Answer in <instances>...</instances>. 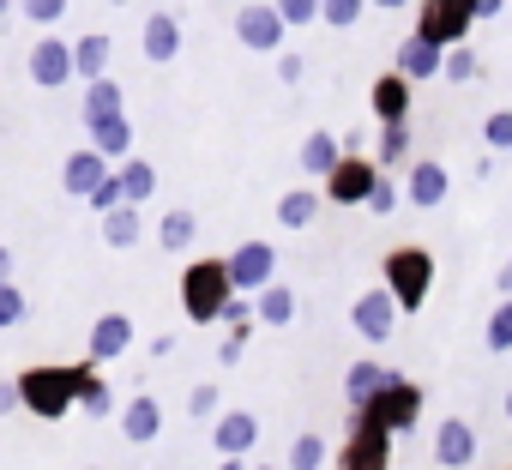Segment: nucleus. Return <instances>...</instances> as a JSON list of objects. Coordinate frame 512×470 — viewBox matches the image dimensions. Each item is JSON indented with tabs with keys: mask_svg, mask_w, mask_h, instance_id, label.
Wrapping results in <instances>:
<instances>
[{
	"mask_svg": "<svg viewBox=\"0 0 512 470\" xmlns=\"http://www.w3.org/2000/svg\"><path fill=\"white\" fill-rule=\"evenodd\" d=\"M127 350H133V320L127 314H97V326H91V362H115Z\"/></svg>",
	"mask_w": 512,
	"mask_h": 470,
	"instance_id": "6ab92c4d",
	"label": "nucleus"
},
{
	"mask_svg": "<svg viewBox=\"0 0 512 470\" xmlns=\"http://www.w3.org/2000/svg\"><path fill=\"white\" fill-rule=\"evenodd\" d=\"M398 374H392V362H350V374H344V404L350 410H362L380 386H392Z\"/></svg>",
	"mask_w": 512,
	"mask_h": 470,
	"instance_id": "412c9836",
	"label": "nucleus"
},
{
	"mask_svg": "<svg viewBox=\"0 0 512 470\" xmlns=\"http://www.w3.org/2000/svg\"><path fill=\"white\" fill-rule=\"evenodd\" d=\"M356 416L380 422V428H386V434L398 440V434H410V428H416V416H422V386L398 374V380H392V386H380V392H374V398H368V404H362Z\"/></svg>",
	"mask_w": 512,
	"mask_h": 470,
	"instance_id": "20e7f679",
	"label": "nucleus"
},
{
	"mask_svg": "<svg viewBox=\"0 0 512 470\" xmlns=\"http://www.w3.org/2000/svg\"><path fill=\"white\" fill-rule=\"evenodd\" d=\"M338 157H344V145H338L332 133H308V139H302V151H296V169L320 181V175H326V169H332Z\"/></svg>",
	"mask_w": 512,
	"mask_h": 470,
	"instance_id": "bb28decb",
	"label": "nucleus"
},
{
	"mask_svg": "<svg viewBox=\"0 0 512 470\" xmlns=\"http://www.w3.org/2000/svg\"><path fill=\"white\" fill-rule=\"evenodd\" d=\"M109 55H115L109 31H85V37L73 43V79H97V73H109Z\"/></svg>",
	"mask_w": 512,
	"mask_h": 470,
	"instance_id": "b1692460",
	"label": "nucleus"
},
{
	"mask_svg": "<svg viewBox=\"0 0 512 470\" xmlns=\"http://www.w3.org/2000/svg\"><path fill=\"white\" fill-rule=\"evenodd\" d=\"M139 49H145V61H175L181 55V19L175 13H151L145 19V31H139Z\"/></svg>",
	"mask_w": 512,
	"mask_h": 470,
	"instance_id": "f3484780",
	"label": "nucleus"
},
{
	"mask_svg": "<svg viewBox=\"0 0 512 470\" xmlns=\"http://www.w3.org/2000/svg\"><path fill=\"white\" fill-rule=\"evenodd\" d=\"M103 175H109V157H103V151H91V145H85V151H73V157L61 163V187H67L73 199H85Z\"/></svg>",
	"mask_w": 512,
	"mask_h": 470,
	"instance_id": "aec40b11",
	"label": "nucleus"
},
{
	"mask_svg": "<svg viewBox=\"0 0 512 470\" xmlns=\"http://www.w3.org/2000/svg\"><path fill=\"white\" fill-rule=\"evenodd\" d=\"M235 37H241V49L278 55V49H284V37H290V25L278 19L272 0H253V7H241V13H235Z\"/></svg>",
	"mask_w": 512,
	"mask_h": 470,
	"instance_id": "1a4fd4ad",
	"label": "nucleus"
},
{
	"mask_svg": "<svg viewBox=\"0 0 512 470\" xmlns=\"http://www.w3.org/2000/svg\"><path fill=\"white\" fill-rule=\"evenodd\" d=\"M115 416H121V434H127L133 446H151V440L163 434V404H157L151 392H139L133 404H121Z\"/></svg>",
	"mask_w": 512,
	"mask_h": 470,
	"instance_id": "dca6fc26",
	"label": "nucleus"
},
{
	"mask_svg": "<svg viewBox=\"0 0 512 470\" xmlns=\"http://www.w3.org/2000/svg\"><path fill=\"white\" fill-rule=\"evenodd\" d=\"M19 13H25L31 25H61V19H67V0H19Z\"/></svg>",
	"mask_w": 512,
	"mask_h": 470,
	"instance_id": "a19ab883",
	"label": "nucleus"
},
{
	"mask_svg": "<svg viewBox=\"0 0 512 470\" xmlns=\"http://www.w3.org/2000/svg\"><path fill=\"white\" fill-rule=\"evenodd\" d=\"M500 296H512V260L500 266Z\"/></svg>",
	"mask_w": 512,
	"mask_h": 470,
	"instance_id": "09e8293b",
	"label": "nucleus"
},
{
	"mask_svg": "<svg viewBox=\"0 0 512 470\" xmlns=\"http://www.w3.org/2000/svg\"><path fill=\"white\" fill-rule=\"evenodd\" d=\"M482 139H488L494 157H512V109H494V115L482 121Z\"/></svg>",
	"mask_w": 512,
	"mask_h": 470,
	"instance_id": "e433bc0d",
	"label": "nucleus"
},
{
	"mask_svg": "<svg viewBox=\"0 0 512 470\" xmlns=\"http://www.w3.org/2000/svg\"><path fill=\"white\" fill-rule=\"evenodd\" d=\"M398 320H404V308L392 302V290L380 284V290H368L362 302H356V314H350V326L368 338V344H386L392 332H398Z\"/></svg>",
	"mask_w": 512,
	"mask_h": 470,
	"instance_id": "9b49d317",
	"label": "nucleus"
},
{
	"mask_svg": "<svg viewBox=\"0 0 512 470\" xmlns=\"http://www.w3.org/2000/svg\"><path fill=\"white\" fill-rule=\"evenodd\" d=\"M302 73H308V61H302V55H290V49H278V79H284V85H296Z\"/></svg>",
	"mask_w": 512,
	"mask_h": 470,
	"instance_id": "c03bdc74",
	"label": "nucleus"
},
{
	"mask_svg": "<svg viewBox=\"0 0 512 470\" xmlns=\"http://www.w3.org/2000/svg\"><path fill=\"white\" fill-rule=\"evenodd\" d=\"M217 470H247V458H229V452H223V464H217Z\"/></svg>",
	"mask_w": 512,
	"mask_h": 470,
	"instance_id": "8fccbe9b",
	"label": "nucleus"
},
{
	"mask_svg": "<svg viewBox=\"0 0 512 470\" xmlns=\"http://www.w3.org/2000/svg\"><path fill=\"white\" fill-rule=\"evenodd\" d=\"M470 25H476V0H422V7H416V37L434 43V49L464 43Z\"/></svg>",
	"mask_w": 512,
	"mask_h": 470,
	"instance_id": "39448f33",
	"label": "nucleus"
},
{
	"mask_svg": "<svg viewBox=\"0 0 512 470\" xmlns=\"http://www.w3.org/2000/svg\"><path fill=\"white\" fill-rule=\"evenodd\" d=\"M91 470H103V464H91Z\"/></svg>",
	"mask_w": 512,
	"mask_h": 470,
	"instance_id": "4d7b16f0",
	"label": "nucleus"
},
{
	"mask_svg": "<svg viewBox=\"0 0 512 470\" xmlns=\"http://www.w3.org/2000/svg\"><path fill=\"white\" fill-rule=\"evenodd\" d=\"M434 458H440V470H470L476 464V428L464 416H446L434 428Z\"/></svg>",
	"mask_w": 512,
	"mask_h": 470,
	"instance_id": "f8f14e48",
	"label": "nucleus"
},
{
	"mask_svg": "<svg viewBox=\"0 0 512 470\" xmlns=\"http://www.w3.org/2000/svg\"><path fill=\"white\" fill-rule=\"evenodd\" d=\"M368 103H374L380 121H404V115H410V79H404V73H380L374 91H368Z\"/></svg>",
	"mask_w": 512,
	"mask_h": 470,
	"instance_id": "4be33fe9",
	"label": "nucleus"
},
{
	"mask_svg": "<svg viewBox=\"0 0 512 470\" xmlns=\"http://www.w3.org/2000/svg\"><path fill=\"white\" fill-rule=\"evenodd\" d=\"M380 272H386V290H392V302L404 308V314H416L422 302H428V290H434V254L428 248H392L386 260H380Z\"/></svg>",
	"mask_w": 512,
	"mask_h": 470,
	"instance_id": "7ed1b4c3",
	"label": "nucleus"
},
{
	"mask_svg": "<svg viewBox=\"0 0 512 470\" xmlns=\"http://www.w3.org/2000/svg\"><path fill=\"white\" fill-rule=\"evenodd\" d=\"M247 470H278V464H247Z\"/></svg>",
	"mask_w": 512,
	"mask_h": 470,
	"instance_id": "864d4df0",
	"label": "nucleus"
},
{
	"mask_svg": "<svg viewBox=\"0 0 512 470\" xmlns=\"http://www.w3.org/2000/svg\"><path fill=\"white\" fill-rule=\"evenodd\" d=\"M217 398H223V392H217L211 380H205V386H193V392H187V416H193V422H205V416H217Z\"/></svg>",
	"mask_w": 512,
	"mask_h": 470,
	"instance_id": "37998d69",
	"label": "nucleus"
},
{
	"mask_svg": "<svg viewBox=\"0 0 512 470\" xmlns=\"http://www.w3.org/2000/svg\"><path fill=\"white\" fill-rule=\"evenodd\" d=\"M25 67H31V85L61 91V85H73V43H61V37H37L31 55H25Z\"/></svg>",
	"mask_w": 512,
	"mask_h": 470,
	"instance_id": "9d476101",
	"label": "nucleus"
},
{
	"mask_svg": "<svg viewBox=\"0 0 512 470\" xmlns=\"http://www.w3.org/2000/svg\"><path fill=\"white\" fill-rule=\"evenodd\" d=\"M109 7H127V0H109Z\"/></svg>",
	"mask_w": 512,
	"mask_h": 470,
	"instance_id": "6e6d98bb",
	"label": "nucleus"
},
{
	"mask_svg": "<svg viewBox=\"0 0 512 470\" xmlns=\"http://www.w3.org/2000/svg\"><path fill=\"white\" fill-rule=\"evenodd\" d=\"M211 440H217V452H229V458H247L253 446H260V416H253V410H217V428H211Z\"/></svg>",
	"mask_w": 512,
	"mask_h": 470,
	"instance_id": "ddd939ff",
	"label": "nucleus"
},
{
	"mask_svg": "<svg viewBox=\"0 0 512 470\" xmlns=\"http://www.w3.org/2000/svg\"><path fill=\"white\" fill-rule=\"evenodd\" d=\"M374 175H380V163H374V157L344 151V157L320 175V181H326V187H320V199H326V205H362V199H368V187H374Z\"/></svg>",
	"mask_w": 512,
	"mask_h": 470,
	"instance_id": "0eeeda50",
	"label": "nucleus"
},
{
	"mask_svg": "<svg viewBox=\"0 0 512 470\" xmlns=\"http://www.w3.org/2000/svg\"><path fill=\"white\" fill-rule=\"evenodd\" d=\"M85 368H91V356L85 362H43V368H25L13 386H19V410H31V416H43V422H61V416H73L79 410V380H85Z\"/></svg>",
	"mask_w": 512,
	"mask_h": 470,
	"instance_id": "f257e3e1",
	"label": "nucleus"
},
{
	"mask_svg": "<svg viewBox=\"0 0 512 470\" xmlns=\"http://www.w3.org/2000/svg\"><path fill=\"white\" fill-rule=\"evenodd\" d=\"M85 133H91V151H103L109 163L133 157V121H127V109L121 115H85Z\"/></svg>",
	"mask_w": 512,
	"mask_h": 470,
	"instance_id": "4468645a",
	"label": "nucleus"
},
{
	"mask_svg": "<svg viewBox=\"0 0 512 470\" xmlns=\"http://www.w3.org/2000/svg\"><path fill=\"white\" fill-rule=\"evenodd\" d=\"M229 296H235V290H229V266H223V260H193V266L181 272V314H187L193 326H217Z\"/></svg>",
	"mask_w": 512,
	"mask_h": 470,
	"instance_id": "f03ea898",
	"label": "nucleus"
},
{
	"mask_svg": "<svg viewBox=\"0 0 512 470\" xmlns=\"http://www.w3.org/2000/svg\"><path fill=\"white\" fill-rule=\"evenodd\" d=\"M404 169H410V181H404V199H410V205H422V211L446 205V193H452V175H446L440 163H404Z\"/></svg>",
	"mask_w": 512,
	"mask_h": 470,
	"instance_id": "2eb2a0df",
	"label": "nucleus"
},
{
	"mask_svg": "<svg viewBox=\"0 0 512 470\" xmlns=\"http://www.w3.org/2000/svg\"><path fill=\"white\" fill-rule=\"evenodd\" d=\"M278 7V19L290 25V31H302V25H320V0H272Z\"/></svg>",
	"mask_w": 512,
	"mask_h": 470,
	"instance_id": "58836bf2",
	"label": "nucleus"
},
{
	"mask_svg": "<svg viewBox=\"0 0 512 470\" xmlns=\"http://www.w3.org/2000/svg\"><path fill=\"white\" fill-rule=\"evenodd\" d=\"M79 410H85V416H115V410H121V404H115V386L97 374V362H91L85 380H79Z\"/></svg>",
	"mask_w": 512,
	"mask_h": 470,
	"instance_id": "c756f323",
	"label": "nucleus"
},
{
	"mask_svg": "<svg viewBox=\"0 0 512 470\" xmlns=\"http://www.w3.org/2000/svg\"><path fill=\"white\" fill-rule=\"evenodd\" d=\"M223 266H229V290L253 296V290H266V284L278 278V248L253 235V242H241L235 254H223Z\"/></svg>",
	"mask_w": 512,
	"mask_h": 470,
	"instance_id": "6e6552de",
	"label": "nucleus"
},
{
	"mask_svg": "<svg viewBox=\"0 0 512 470\" xmlns=\"http://www.w3.org/2000/svg\"><path fill=\"white\" fill-rule=\"evenodd\" d=\"M139 235H145V211H139V205L121 199L115 211H103V242H109V248H133Z\"/></svg>",
	"mask_w": 512,
	"mask_h": 470,
	"instance_id": "393cba45",
	"label": "nucleus"
},
{
	"mask_svg": "<svg viewBox=\"0 0 512 470\" xmlns=\"http://www.w3.org/2000/svg\"><path fill=\"white\" fill-rule=\"evenodd\" d=\"M332 470H392V434H386L380 422L356 416V428L344 434V446H338Z\"/></svg>",
	"mask_w": 512,
	"mask_h": 470,
	"instance_id": "423d86ee",
	"label": "nucleus"
},
{
	"mask_svg": "<svg viewBox=\"0 0 512 470\" xmlns=\"http://www.w3.org/2000/svg\"><path fill=\"white\" fill-rule=\"evenodd\" d=\"M440 55H446V49H434V43H422V37L410 31V37L398 43V55H392V73H404L410 85H416V79H440Z\"/></svg>",
	"mask_w": 512,
	"mask_h": 470,
	"instance_id": "a211bd4d",
	"label": "nucleus"
},
{
	"mask_svg": "<svg viewBox=\"0 0 512 470\" xmlns=\"http://www.w3.org/2000/svg\"><path fill=\"white\" fill-rule=\"evenodd\" d=\"M362 13H368V0H320V25H332V31L362 25Z\"/></svg>",
	"mask_w": 512,
	"mask_h": 470,
	"instance_id": "f704fd0d",
	"label": "nucleus"
},
{
	"mask_svg": "<svg viewBox=\"0 0 512 470\" xmlns=\"http://www.w3.org/2000/svg\"><path fill=\"white\" fill-rule=\"evenodd\" d=\"M476 73H482V61H476L470 43H452V49L440 55V79H446V85H470Z\"/></svg>",
	"mask_w": 512,
	"mask_h": 470,
	"instance_id": "473e14b6",
	"label": "nucleus"
},
{
	"mask_svg": "<svg viewBox=\"0 0 512 470\" xmlns=\"http://www.w3.org/2000/svg\"><path fill=\"white\" fill-rule=\"evenodd\" d=\"M398 199H404V187H398V181H392V175H386V169H380V175H374V187H368V199H362V205H368V211H374V217H392V205H398Z\"/></svg>",
	"mask_w": 512,
	"mask_h": 470,
	"instance_id": "c9c22d12",
	"label": "nucleus"
},
{
	"mask_svg": "<svg viewBox=\"0 0 512 470\" xmlns=\"http://www.w3.org/2000/svg\"><path fill=\"white\" fill-rule=\"evenodd\" d=\"M19 410V386L13 380H0V416H13Z\"/></svg>",
	"mask_w": 512,
	"mask_h": 470,
	"instance_id": "a18cd8bd",
	"label": "nucleus"
},
{
	"mask_svg": "<svg viewBox=\"0 0 512 470\" xmlns=\"http://www.w3.org/2000/svg\"><path fill=\"white\" fill-rule=\"evenodd\" d=\"M7 13H13V0H0V25H7Z\"/></svg>",
	"mask_w": 512,
	"mask_h": 470,
	"instance_id": "603ef678",
	"label": "nucleus"
},
{
	"mask_svg": "<svg viewBox=\"0 0 512 470\" xmlns=\"http://www.w3.org/2000/svg\"><path fill=\"white\" fill-rule=\"evenodd\" d=\"M193 235H199V217H193V211H169V217L157 223V242H163L169 254H187Z\"/></svg>",
	"mask_w": 512,
	"mask_h": 470,
	"instance_id": "7c9ffc66",
	"label": "nucleus"
},
{
	"mask_svg": "<svg viewBox=\"0 0 512 470\" xmlns=\"http://www.w3.org/2000/svg\"><path fill=\"white\" fill-rule=\"evenodd\" d=\"M253 320H260V326H290L296 320V290L290 284H266V290H253Z\"/></svg>",
	"mask_w": 512,
	"mask_h": 470,
	"instance_id": "5701e85b",
	"label": "nucleus"
},
{
	"mask_svg": "<svg viewBox=\"0 0 512 470\" xmlns=\"http://www.w3.org/2000/svg\"><path fill=\"white\" fill-rule=\"evenodd\" d=\"M500 7H506V0H476V25H482V19H494Z\"/></svg>",
	"mask_w": 512,
	"mask_h": 470,
	"instance_id": "49530a36",
	"label": "nucleus"
},
{
	"mask_svg": "<svg viewBox=\"0 0 512 470\" xmlns=\"http://www.w3.org/2000/svg\"><path fill=\"white\" fill-rule=\"evenodd\" d=\"M121 109H127V97H121V85L109 73L85 79V115H121Z\"/></svg>",
	"mask_w": 512,
	"mask_h": 470,
	"instance_id": "2f4dec72",
	"label": "nucleus"
},
{
	"mask_svg": "<svg viewBox=\"0 0 512 470\" xmlns=\"http://www.w3.org/2000/svg\"><path fill=\"white\" fill-rule=\"evenodd\" d=\"M506 422H512V392H506Z\"/></svg>",
	"mask_w": 512,
	"mask_h": 470,
	"instance_id": "5fc2aeb1",
	"label": "nucleus"
},
{
	"mask_svg": "<svg viewBox=\"0 0 512 470\" xmlns=\"http://www.w3.org/2000/svg\"><path fill=\"white\" fill-rule=\"evenodd\" d=\"M488 350H494V356L512 350V296H500V308L488 314Z\"/></svg>",
	"mask_w": 512,
	"mask_h": 470,
	"instance_id": "4c0bfd02",
	"label": "nucleus"
},
{
	"mask_svg": "<svg viewBox=\"0 0 512 470\" xmlns=\"http://www.w3.org/2000/svg\"><path fill=\"white\" fill-rule=\"evenodd\" d=\"M374 163H380V169H404V163H410V121H380V133H374Z\"/></svg>",
	"mask_w": 512,
	"mask_h": 470,
	"instance_id": "a878e982",
	"label": "nucleus"
},
{
	"mask_svg": "<svg viewBox=\"0 0 512 470\" xmlns=\"http://www.w3.org/2000/svg\"><path fill=\"white\" fill-rule=\"evenodd\" d=\"M85 199H91V211H97V217H103V211H115V205L127 199V193H121V175L109 169V175H103V181H97V187H91Z\"/></svg>",
	"mask_w": 512,
	"mask_h": 470,
	"instance_id": "ea45409f",
	"label": "nucleus"
},
{
	"mask_svg": "<svg viewBox=\"0 0 512 470\" xmlns=\"http://www.w3.org/2000/svg\"><path fill=\"white\" fill-rule=\"evenodd\" d=\"M0 284H13V248H0Z\"/></svg>",
	"mask_w": 512,
	"mask_h": 470,
	"instance_id": "de8ad7c7",
	"label": "nucleus"
},
{
	"mask_svg": "<svg viewBox=\"0 0 512 470\" xmlns=\"http://www.w3.org/2000/svg\"><path fill=\"white\" fill-rule=\"evenodd\" d=\"M326 464H332V446L320 434H296L290 440V464L284 470H326Z\"/></svg>",
	"mask_w": 512,
	"mask_h": 470,
	"instance_id": "72a5a7b5",
	"label": "nucleus"
},
{
	"mask_svg": "<svg viewBox=\"0 0 512 470\" xmlns=\"http://www.w3.org/2000/svg\"><path fill=\"white\" fill-rule=\"evenodd\" d=\"M25 320V290L19 284H0V332Z\"/></svg>",
	"mask_w": 512,
	"mask_h": 470,
	"instance_id": "79ce46f5",
	"label": "nucleus"
},
{
	"mask_svg": "<svg viewBox=\"0 0 512 470\" xmlns=\"http://www.w3.org/2000/svg\"><path fill=\"white\" fill-rule=\"evenodd\" d=\"M320 205H326L320 187H290V193L278 199V223H284V229H308V223L320 217Z\"/></svg>",
	"mask_w": 512,
	"mask_h": 470,
	"instance_id": "cd10ccee",
	"label": "nucleus"
},
{
	"mask_svg": "<svg viewBox=\"0 0 512 470\" xmlns=\"http://www.w3.org/2000/svg\"><path fill=\"white\" fill-rule=\"evenodd\" d=\"M121 193H127V205H145L151 193H157V169L145 163V157H121Z\"/></svg>",
	"mask_w": 512,
	"mask_h": 470,
	"instance_id": "c85d7f7f",
	"label": "nucleus"
},
{
	"mask_svg": "<svg viewBox=\"0 0 512 470\" xmlns=\"http://www.w3.org/2000/svg\"><path fill=\"white\" fill-rule=\"evenodd\" d=\"M368 7H386V13H398V7H404V0H368Z\"/></svg>",
	"mask_w": 512,
	"mask_h": 470,
	"instance_id": "3c124183",
	"label": "nucleus"
}]
</instances>
